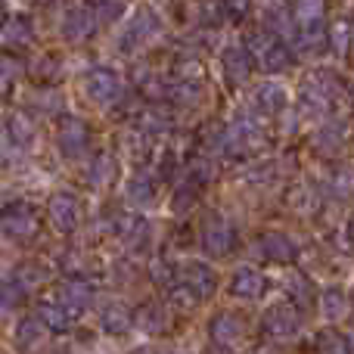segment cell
Instances as JSON below:
<instances>
[{
	"label": "cell",
	"instance_id": "cell-1",
	"mask_svg": "<svg viewBox=\"0 0 354 354\" xmlns=\"http://www.w3.org/2000/svg\"><path fill=\"white\" fill-rule=\"evenodd\" d=\"M342 93V81L336 78L333 72L320 68V72H311L299 87L301 97V109L311 112V115H326L330 112V103Z\"/></svg>",
	"mask_w": 354,
	"mask_h": 354
},
{
	"label": "cell",
	"instance_id": "cell-2",
	"mask_svg": "<svg viewBox=\"0 0 354 354\" xmlns=\"http://www.w3.org/2000/svg\"><path fill=\"white\" fill-rule=\"evenodd\" d=\"M0 230L10 239H35L37 236V214L28 202H10L6 208H0Z\"/></svg>",
	"mask_w": 354,
	"mask_h": 354
},
{
	"label": "cell",
	"instance_id": "cell-3",
	"mask_svg": "<svg viewBox=\"0 0 354 354\" xmlns=\"http://www.w3.org/2000/svg\"><path fill=\"white\" fill-rule=\"evenodd\" d=\"M233 245H236L233 224L224 214H208V218L202 221V249L214 258H224L233 252Z\"/></svg>",
	"mask_w": 354,
	"mask_h": 354
},
{
	"label": "cell",
	"instance_id": "cell-4",
	"mask_svg": "<svg viewBox=\"0 0 354 354\" xmlns=\"http://www.w3.org/2000/svg\"><path fill=\"white\" fill-rule=\"evenodd\" d=\"M47 218H50V224H53L59 233H72L75 227H78V221H81L78 199H75L72 193H66V189L53 193L47 199Z\"/></svg>",
	"mask_w": 354,
	"mask_h": 354
},
{
	"label": "cell",
	"instance_id": "cell-5",
	"mask_svg": "<svg viewBox=\"0 0 354 354\" xmlns=\"http://www.w3.org/2000/svg\"><path fill=\"white\" fill-rule=\"evenodd\" d=\"M56 143H59L66 159H78V156H84L87 147H91V128H87L81 118L66 115L59 124V134H56Z\"/></svg>",
	"mask_w": 354,
	"mask_h": 354
},
{
	"label": "cell",
	"instance_id": "cell-6",
	"mask_svg": "<svg viewBox=\"0 0 354 354\" xmlns=\"http://www.w3.org/2000/svg\"><path fill=\"white\" fill-rule=\"evenodd\" d=\"M115 233L122 236L128 252H143L153 239V227L147 218H134V214H118L115 218Z\"/></svg>",
	"mask_w": 354,
	"mask_h": 354
},
{
	"label": "cell",
	"instance_id": "cell-7",
	"mask_svg": "<svg viewBox=\"0 0 354 354\" xmlns=\"http://www.w3.org/2000/svg\"><path fill=\"white\" fill-rule=\"evenodd\" d=\"M93 31H97V12H93V6H72L66 12V19H62V37L68 44L87 41V37H93Z\"/></svg>",
	"mask_w": 354,
	"mask_h": 354
},
{
	"label": "cell",
	"instance_id": "cell-8",
	"mask_svg": "<svg viewBox=\"0 0 354 354\" xmlns=\"http://www.w3.org/2000/svg\"><path fill=\"white\" fill-rule=\"evenodd\" d=\"M180 283L196 295V299L202 301V299H208V295L214 292V286H218V277H214V270L208 268L205 261H189V264H183Z\"/></svg>",
	"mask_w": 354,
	"mask_h": 354
},
{
	"label": "cell",
	"instance_id": "cell-9",
	"mask_svg": "<svg viewBox=\"0 0 354 354\" xmlns=\"http://www.w3.org/2000/svg\"><path fill=\"white\" fill-rule=\"evenodd\" d=\"M84 93L93 103H112V100H118V93H122V84H118L115 72H109V68H93L84 78Z\"/></svg>",
	"mask_w": 354,
	"mask_h": 354
},
{
	"label": "cell",
	"instance_id": "cell-10",
	"mask_svg": "<svg viewBox=\"0 0 354 354\" xmlns=\"http://www.w3.org/2000/svg\"><path fill=\"white\" fill-rule=\"evenodd\" d=\"M221 68H224V75L233 84H243L252 75V53L243 44H230V47L221 50Z\"/></svg>",
	"mask_w": 354,
	"mask_h": 354
},
{
	"label": "cell",
	"instance_id": "cell-11",
	"mask_svg": "<svg viewBox=\"0 0 354 354\" xmlns=\"http://www.w3.org/2000/svg\"><path fill=\"white\" fill-rule=\"evenodd\" d=\"M264 330H268V336H274V339L295 336V333H299V314H295L289 305L268 308V314H264Z\"/></svg>",
	"mask_w": 354,
	"mask_h": 354
},
{
	"label": "cell",
	"instance_id": "cell-12",
	"mask_svg": "<svg viewBox=\"0 0 354 354\" xmlns=\"http://www.w3.org/2000/svg\"><path fill=\"white\" fill-rule=\"evenodd\" d=\"M134 324L140 326L147 336H162V333H168V326H171V311H168L165 305H159V301H147V305L134 314Z\"/></svg>",
	"mask_w": 354,
	"mask_h": 354
},
{
	"label": "cell",
	"instance_id": "cell-13",
	"mask_svg": "<svg viewBox=\"0 0 354 354\" xmlns=\"http://www.w3.org/2000/svg\"><path fill=\"white\" fill-rule=\"evenodd\" d=\"M56 301H59L62 308H68L72 314H81L93 301V289H91V283H87V280L72 277V280H66L59 286V299H56Z\"/></svg>",
	"mask_w": 354,
	"mask_h": 354
},
{
	"label": "cell",
	"instance_id": "cell-14",
	"mask_svg": "<svg viewBox=\"0 0 354 354\" xmlns=\"http://www.w3.org/2000/svg\"><path fill=\"white\" fill-rule=\"evenodd\" d=\"M245 336V324L236 317V314H214L212 320V339L221 348H233L239 345V339Z\"/></svg>",
	"mask_w": 354,
	"mask_h": 354
},
{
	"label": "cell",
	"instance_id": "cell-15",
	"mask_svg": "<svg viewBox=\"0 0 354 354\" xmlns=\"http://www.w3.org/2000/svg\"><path fill=\"white\" fill-rule=\"evenodd\" d=\"M255 103L264 115H280L286 109L289 97H286V87L277 84V81H264V84L255 87Z\"/></svg>",
	"mask_w": 354,
	"mask_h": 354
},
{
	"label": "cell",
	"instance_id": "cell-16",
	"mask_svg": "<svg viewBox=\"0 0 354 354\" xmlns=\"http://www.w3.org/2000/svg\"><path fill=\"white\" fill-rule=\"evenodd\" d=\"M261 252L268 261H277V264H289L295 258V243L286 236V233H264L261 236Z\"/></svg>",
	"mask_w": 354,
	"mask_h": 354
},
{
	"label": "cell",
	"instance_id": "cell-17",
	"mask_svg": "<svg viewBox=\"0 0 354 354\" xmlns=\"http://www.w3.org/2000/svg\"><path fill=\"white\" fill-rule=\"evenodd\" d=\"M345 147V128L339 122H324V128L314 134V149H317L320 156H339Z\"/></svg>",
	"mask_w": 354,
	"mask_h": 354
},
{
	"label": "cell",
	"instance_id": "cell-18",
	"mask_svg": "<svg viewBox=\"0 0 354 354\" xmlns=\"http://www.w3.org/2000/svg\"><path fill=\"white\" fill-rule=\"evenodd\" d=\"M230 292L236 295V299H249V301L258 299V295L264 292V277L258 274L255 268H239L230 280Z\"/></svg>",
	"mask_w": 354,
	"mask_h": 354
},
{
	"label": "cell",
	"instance_id": "cell-19",
	"mask_svg": "<svg viewBox=\"0 0 354 354\" xmlns=\"http://www.w3.org/2000/svg\"><path fill=\"white\" fill-rule=\"evenodd\" d=\"M324 12H326V0H295V22L301 25V31H317L324 28Z\"/></svg>",
	"mask_w": 354,
	"mask_h": 354
},
{
	"label": "cell",
	"instance_id": "cell-20",
	"mask_svg": "<svg viewBox=\"0 0 354 354\" xmlns=\"http://www.w3.org/2000/svg\"><path fill=\"white\" fill-rule=\"evenodd\" d=\"M37 317H41V324L47 326V330H53V333H66V330H72V326H75L78 314H72L68 308H62L59 301H47V305H41Z\"/></svg>",
	"mask_w": 354,
	"mask_h": 354
},
{
	"label": "cell",
	"instance_id": "cell-21",
	"mask_svg": "<svg viewBox=\"0 0 354 354\" xmlns=\"http://www.w3.org/2000/svg\"><path fill=\"white\" fill-rule=\"evenodd\" d=\"M44 339H47V326L41 324V317H25L22 324L16 326V345H19L22 351L41 348Z\"/></svg>",
	"mask_w": 354,
	"mask_h": 354
},
{
	"label": "cell",
	"instance_id": "cell-22",
	"mask_svg": "<svg viewBox=\"0 0 354 354\" xmlns=\"http://www.w3.org/2000/svg\"><path fill=\"white\" fill-rule=\"evenodd\" d=\"M6 134H10V140L16 143V147H22V149H31L35 147V140H37L35 122H31L28 115H22V112L10 115V122H6Z\"/></svg>",
	"mask_w": 354,
	"mask_h": 354
},
{
	"label": "cell",
	"instance_id": "cell-23",
	"mask_svg": "<svg viewBox=\"0 0 354 354\" xmlns=\"http://www.w3.org/2000/svg\"><path fill=\"white\" fill-rule=\"evenodd\" d=\"M124 193H128V202L131 205H149V202L156 199V183L153 177H149L147 171H134L128 180V187H124Z\"/></svg>",
	"mask_w": 354,
	"mask_h": 354
},
{
	"label": "cell",
	"instance_id": "cell-24",
	"mask_svg": "<svg viewBox=\"0 0 354 354\" xmlns=\"http://www.w3.org/2000/svg\"><path fill=\"white\" fill-rule=\"evenodd\" d=\"M159 16H156L153 6H140V10L134 12V19H131L128 25V37H134V41H149V37L159 31Z\"/></svg>",
	"mask_w": 354,
	"mask_h": 354
},
{
	"label": "cell",
	"instance_id": "cell-25",
	"mask_svg": "<svg viewBox=\"0 0 354 354\" xmlns=\"http://www.w3.org/2000/svg\"><path fill=\"white\" fill-rule=\"evenodd\" d=\"M115 168H118V159L112 153H97L91 162V168H87V180L93 183V187H109L112 180H115Z\"/></svg>",
	"mask_w": 354,
	"mask_h": 354
},
{
	"label": "cell",
	"instance_id": "cell-26",
	"mask_svg": "<svg viewBox=\"0 0 354 354\" xmlns=\"http://www.w3.org/2000/svg\"><path fill=\"white\" fill-rule=\"evenodd\" d=\"M3 44H10V47H28V44H35V25H31V19H25V16L10 19L3 25Z\"/></svg>",
	"mask_w": 354,
	"mask_h": 354
},
{
	"label": "cell",
	"instance_id": "cell-27",
	"mask_svg": "<svg viewBox=\"0 0 354 354\" xmlns=\"http://www.w3.org/2000/svg\"><path fill=\"white\" fill-rule=\"evenodd\" d=\"M264 28L270 35H283V37H292L295 35V16L286 10V6H274V10L264 12Z\"/></svg>",
	"mask_w": 354,
	"mask_h": 354
},
{
	"label": "cell",
	"instance_id": "cell-28",
	"mask_svg": "<svg viewBox=\"0 0 354 354\" xmlns=\"http://www.w3.org/2000/svg\"><path fill=\"white\" fill-rule=\"evenodd\" d=\"M168 100L177 106H183V109H189V106H199L202 100V81H174L171 87H168Z\"/></svg>",
	"mask_w": 354,
	"mask_h": 354
},
{
	"label": "cell",
	"instance_id": "cell-29",
	"mask_svg": "<svg viewBox=\"0 0 354 354\" xmlns=\"http://www.w3.org/2000/svg\"><path fill=\"white\" fill-rule=\"evenodd\" d=\"M103 330L112 333V336H122V333L131 330V324H134V317H131V311L124 305H109L103 308Z\"/></svg>",
	"mask_w": 354,
	"mask_h": 354
},
{
	"label": "cell",
	"instance_id": "cell-30",
	"mask_svg": "<svg viewBox=\"0 0 354 354\" xmlns=\"http://www.w3.org/2000/svg\"><path fill=\"white\" fill-rule=\"evenodd\" d=\"M289 66H292V50H289L286 44H274V47L261 56V68L268 75H280V72H286Z\"/></svg>",
	"mask_w": 354,
	"mask_h": 354
},
{
	"label": "cell",
	"instance_id": "cell-31",
	"mask_svg": "<svg viewBox=\"0 0 354 354\" xmlns=\"http://www.w3.org/2000/svg\"><path fill=\"white\" fill-rule=\"evenodd\" d=\"M25 295H28V286H25L16 274L0 280V305L3 308H19L25 301Z\"/></svg>",
	"mask_w": 354,
	"mask_h": 354
},
{
	"label": "cell",
	"instance_id": "cell-32",
	"mask_svg": "<svg viewBox=\"0 0 354 354\" xmlns=\"http://www.w3.org/2000/svg\"><path fill=\"white\" fill-rule=\"evenodd\" d=\"M274 44H277V37L270 35V31L264 28V25H258V28H249V31H245V41H243V47L249 50L252 56H258V59H261V56L268 53V50L274 47Z\"/></svg>",
	"mask_w": 354,
	"mask_h": 354
},
{
	"label": "cell",
	"instance_id": "cell-33",
	"mask_svg": "<svg viewBox=\"0 0 354 354\" xmlns=\"http://www.w3.org/2000/svg\"><path fill=\"white\" fill-rule=\"evenodd\" d=\"M351 37H354V28H351L348 19H339V22H333V25H330V31H326V41L333 44V50H336L339 56L348 53Z\"/></svg>",
	"mask_w": 354,
	"mask_h": 354
},
{
	"label": "cell",
	"instance_id": "cell-34",
	"mask_svg": "<svg viewBox=\"0 0 354 354\" xmlns=\"http://www.w3.org/2000/svg\"><path fill=\"white\" fill-rule=\"evenodd\" d=\"M122 147L124 153H131L134 159H143V156L149 153V134L143 128H131L122 134Z\"/></svg>",
	"mask_w": 354,
	"mask_h": 354
},
{
	"label": "cell",
	"instance_id": "cell-35",
	"mask_svg": "<svg viewBox=\"0 0 354 354\" xmlns=\"http://www.w3.org/2000/svg\"><path fill=\"white\" fill-rule=\"evenodd\" d=\"M320 308H324V317L339 320L348 311V299H345L339 289H330V292H324V299H320Z\"/></svg>",
	"mask_w": 354,
	"mask_h": 354
},
{
	"label": "cell",
	"instance_id": "cell-36",
	"mask_svg": "<svg viewBox=\"0 0 354 354\" xmlns=\"http://www.w3.org/2000/svg\"><path fill=\"white\" fill-rule=\"evenodd\" d=\"M214 174H218V168H214V162L208 159V156H196V159H189V180L193 183H212Z\"/></svg>",
	"mask_w": 354,
	"mask_h": 354
},
{
	"label": "cell",
	"instance_id": "cell-37",
	"mask_svg": "<svg viewBox=\"0 0 354 354\" xmlns=\"http://www.w3.org/2000/svg\"><path fill=\"white\" fill-rule=\"evenodd\" d=\"M193 205H196V183L174 189V196H171V212L177 214V218L189 214V212H193Z\"/></svg>",
	"mask_w": 354,
	"mask_h": 354
},
{
	"label": "cell",
	"instance_id": "cell-38",
	"mask_svg": "<svg viewBox=\"0 0 354 354\" xmlns=\"http://www.w3.org/2000/svg\"><path fill=\"white\" fill-rule=\"evenodd\" d=\"M196 16H199L202 25H212L214 28V25L224 22L227 12H224V6H221V0H202V3L196 6Z\"/></svg>",
	"mask_w": 354,
	"mask_h": 354
},
{
	"label": "cell",
	"instance_id": "cell-39",
	"mask_svg": "<svg viewBox=\"0 0 354 354\" xmlns=\"http://www.w3.org/2000/svg\"><path fill=\"white\" fill-rule=\"evenodd\" d=\"M168 87H171V84H165L159 75H149V72L140 75V93H143L147 100H162V97H168Z\"/></svg>",
	"mask_w": 354,
	"mask_h": 354
},
{
	"label": "cell",
	"instance_id": "cell-40",
	"mask_svg": "<svg viewBox=\"0 0 354 354\" xmlns=\"http://www.w3.org/2000/svg\"><path fill=\"white\" fill-rule=\"evenodd\" d=\"M137 128H143L147 134H159V131H168V128H171V122H168V118L162 115L159 109H149V112H143V115H140Z\"/></svg>",
	"mask_w": 354,
	"mask_h": 354
},
{
	"label": "cell",
	"instance_id": "cell-41",
	"mask_svg": "<svg viewBox=\"0 0 354 354\" xmlns=\"http://www.w3.org/2000/svg\"><path fill=\"white\" fill-rule=\"evenodd\" d=\"M35 78H41V81H56L59 78V59H56L53 53H47V56H41V59L35 62Z\"/></svg>",
	"mask_w": 354,
	"mask_h": 354
},
{
	"label": "cell",
	"instance_id": "cell-42",
	"mask_svg": "<svg viewBox=\"0 0 354 354\" xmlns=\"http://www.w3.org/2000/svg\"><path fill=\"white\" fill-rule=\"evenodd\" d=\"M93 12H97V19H103V22H115L124 12V0H97Z\"/></svg>",
	"mask_w": 354,
	"mask_h": 354
},
{
	"label": "cell",
	"instance_id": "cell-43",
	"mask_svg": "<svg viewBox=\"0 0 354 354\" xmlns=\"http://www.w3.org/2000/svg\"><path fill=\"white\" fill-rule=\"evenodd\" d=\"M168 299H171L174 308H180V311H189V308L199 305V299H196L193 292H189L183 283H177V286H171V292H168Z\"/></svg>",
	"mask_w": 354,
	"mask_h": 354
},
{
	"label": "cell",
	"instance_id": "cell-44",
	"mask_svg": "<svg viewBox=\"0 0 354 354\" xmlns=\"http://www.w3.org/2000/svg\"><path fill=\"white\" fill-rule=\"evenodd\" d=\"M333 193H336L339 199H348V196H354V171H351V168H342V171L333 177Z\"/></svg>",
	"mask_w": 354,
	"mask_h": 354
},
{
	"label": "cell",
	"instance_id": "cell-45",
	"mask_svg": "<svg viewBox=\"0 0 354 354\" xmlns=\"http://www.w3.org/2000/svg\"><path fill=\"white\" fill-rule=\"evenodd\" d=\"M16 277L25 283V286L31 289V286H37V283H44V280H47V270H44V268H37V264H22V268L16 270Z\"/></svg>",
	"mask_w": 354,
	"mask_h": 354
},
{
	"label": "cell",
	"instance_id": "cell-46",
	"mask_svg": "<svg viewBox=\"0 0 354 354\" xmlns=\"http://www.w3.org/2000/svg\"><path fill=\"white\" fill-rule=\"evenodd\" d=\"M35 106L44 112V115H53V112L62 109V100H59V93L56 91H44L41 97H35Z\"/></svg>",
	"mask_w": 354,
	"mask_h": 354
},
{
	"label": "cell",
	"instance_id": "cell-47",
	"mask_svg": "<svg viewBox=\"0 0 354 354\" xmlns=\"http://www.w3.org/2000/svg\"><path fill=\"white\" fill-rule=\"evenodd\" d=\"M22 75V62L16 59V56H10V53H0V78L10 84L12 78H19Z\"/></svg>",
	"mask_w": 354,
	"mask_h": 354
},
{
	"label": "cell",
	"instance_id": "cell-48",
	"mask_svg": "<svg viewBox=\"0 0 354 354\" xmlns=\"http://www.w3.org/2000/svg\"><path fill=\"white\" fill-rule=\"evenodd\" d=\"M221 6L230 19H245L252 10V0H221Z\"/></svg>",
	"mask_w": 354,
	"mask_h": 354
},
{
	"label": "cell",
	"instance_id": "cell-49",
	"mask_svg": "<svg viewBox=\"0 0 354 354\" xmlns=\"http://www.w3.org/2000/svg\"><path fill=\"white\" fill-rule=\"evenodd\" d=\"M320 348H324V354H345L342 339L333 336V333H324V336H320Z\"/></svg>",
	"mask_w": 354,
	"mask_h": 354
},
{
	"label": "cell",
	"instance_id": "cell-50",
	"mask_svg": "<svg viewBox=\"0 0 354 354\" xmlns=\"http://www.w3.org/2000/svg\"><path fill=\"white\" fill-rule=\"evenodd\" d=\"M153 280L156 283H168L171 280V268H165V261H156L153 264Z\"/></svg>",
	"mask_w": 354,
	"mask_h": 354
},
{
	"label": "cell",
	"instance_id": "cell-51",
	"mask_svg": "<svg viewBox=\"0 0 354 354\" xmlns=\"http://www.w3.org/2000/svg\"><path fill=\"white\" fill-rule=\"evenodd\" d=\"M6 22H10V19H6V3H3V0H0V28H3Z\"/></svg>",
	"mask_w": 354,
	"mask_h": 354
},
{
	"label": "cell",
	"instance_id": "cell-52",
	"mask_svg": "<svg viewBox=\"0 0 354 354\" xmlns=\"http://www.w3.org/2000/svg\"><path fill=\"white\" fill-rule=\"evenodd\" d=\"M3 87H6V81H3V78H0V97H3Z\"/></svg>",
	"mask_w": 354,
	"mask_h": 354
},
{
	"label": "cell",
	"instance_id": "cell-53",
	"mask_svg": "<svg viewBox=\"0 0 354 354\" xmlns=\"http://www.w3.org/2000/svg\"><path fill=\"white\" fill-rule=\"evenodd\" d=\"M348 233H351V236H354V218H351V224H348Z\"/></svg>",
	"mask_w": 354,
	"mask_h": 354
},
{
	"label": "cell",
	"instance_id": "cell-54",
	"mask_svg": "<svg viewBox=\"0 0 354 354\" xmlns=\"http://www.w3.org/2000/svg\"><path fill=\"white\" fill-rule=\"evenodd\" d=\"M41 3H44V0H41Z\"/></svg>",
	"mask_w": 354,
	"mask_h": 354
}]
</instances>
